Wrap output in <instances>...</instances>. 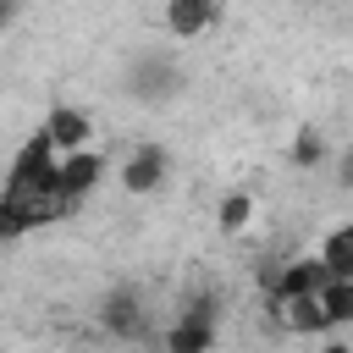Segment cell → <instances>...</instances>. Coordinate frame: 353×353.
I'll use <instances>...</instances> for the list:
<instances>
[{
	"mask_svg": "<svg viewBox=\"0 0 353 353\" xmlns=\"http://www.w3.org/2000/svg\"><path fill=\"white\" fill-rule=\"evenodd\" d=\"M44 138H50V149H55V154H61V149L83 154V143H88V116H83V110H72V105H55V110L44 116Z\"/></svg>",
	"mask_w": 353,
	"mask_h": 353,
	"instance_id": "obj_1",
	"label": "cell"
},
{
	"mask_svg": "<svg viewBox=\"0 0 353 353\" xmlns=\"http://www.w3.org/2000/svg\"><path fill=\"white\" fill-rule=\"evenodd\" d=\"M160 176H165V149H160V143H143V149L127 154V165H121L127 193H149V188H160Z\"/></svg>",
	"mask_w": 353,
	"mask_h": 353,
	"instance_id": "obj_2",
	"label": "cell"
},
{
	"mask_svg": "<svg viewBox=\"0 0 353 353\" xmlns=\"http://www.w3.org/2000/svg\"><path fill=\"white\" fill-rule=\"evenodd\" d=\"M99 171H105L99 154H88V149H83V154H66V160H61V188H66L72 199H88V188L99 182Z\"/></svg>",
	"mask_w": 353,
	"mask_h": 353,
	"instance_id": "obj_3",
	"label": "cell"
},
{
	"mask_svg": "<svg viewBox=\"0 0 353 353\" xmlns=\"http://www.w3.org/2000/svg\"><path fill=\"white\" fill-rule=\"evenodd\" d=\"M210 22H215V6H204V0H176V6L165 11V28H171V33H182V39L204 33Z\"/></svg>",
	"mask_w": 353,
	"mask_h": 353,
	"instance_id": "obj_4",
	"label": "cell"
},
{
	"mask_svg": "<svg viewBox=\"0 0 353 353\" xmlns=\"http://www.w3.org/2000/svg\"><path fill=\"white\" fill-rule=\"evenodd\" d=\"M320 259H325V270H331L336 281H353V221H347V226H336V232L325 237Z\"/></svg>",
	"mask_w": 353,
	"mask_h": 353,
	"instance_id": "obj_5",
	"label": "cell"
},
{
	"mask_svg": "<svg viewBox=\"0 0 353 353\" xmlns=\"http://www.w3.org/2000/svg\"><path fill=\"white\" fill-rule=\"evenodd\" d=\"M248 215H254V199H248V193H232V199L221 204V232H243Z\"/></svg>",
	"mask_w": 353,
	"mask_h": 353,
	"instance_id": "obj_6",
	"label": "cell"
},
{
	"mask_svg": "<svg viewBox=\"0 0 353 353\" xmlns=\"http://www.w3.org/2000/svg\"><path fill=\"white\" fill-rule=\"evenodd\" d=\"M325 309H331V325L353 320V281H331L325 287Z\"/></svg>",
	"mask_w": 353,
	"mask_h": 353,
	"instance_id": "obj_7",
	"label": "cell"
},
{
	"mask_svg": "<svg viewBox=\"0 0 353 353\" xmlns=\"http://www.w3.org/2000/svg\"><path fill=\"white\" fill-rule=\"evenodd\" d=\"M336 176H342V188H353V149L342 154V165H336Z\"/></svg>",
	"mask_w": 353,
	"mask_h": 353,
	"instance_id": "obj_8",
	"label": "cell"
},
{
	"mask_svg": "<svg viewBox=\"0 0 353 353\" xmlns=\"http://www.w3.org/2000/svg\"><path fill=\"white\" fill-rule=\"evenodd\" d=\"M320 353H353V347H342V342H331V347H320Z\"/></svg>",
	"mask_w": 353,
	"mask_h": 353,
	"instance_id": "obj_9",
	"label": "cell"
}]
</instances>
